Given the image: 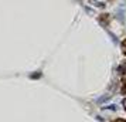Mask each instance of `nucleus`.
<instances>
[{"label":"nucleus","instance_id":"obj_1","mask_svg":"<svg viewBox=\"0 0 126 122\" xmlns=\"http://www.w3.org/2000/svg\"><path fill=\"white\" fill-rule=\"evenodd\" d=\"M120 50H122V52L126 55V40L122 41V47H120Z\"/></svg>","mask_w":126,"mask_h":122},{"label":"nucleus","instance_id":"obj_2","mask_svg":"<svg viewBox=\"0 0 126 122\" xmlns=\"http://www.w3.org/2000/svg\"><path fill=\"white\" fill-rule=\"evenodd\" d=\"M113 122H126L125 119H116V121H113Z\"/></svg>","mask_w":126,"mask_h":122},{"label":"nucleus","instance_id":"obj_3","mask_svg":"<svg viewBox=\"0 0 126 122\" xmlns=\"http://www.w3.org/2000/svg\"><path fill=\"white\" fill-rule=\"evenodd\" d=\"M123 106H125V109H126V99L123 101Z\"/></svg>","mask_w":126,"mask_h":122}]
</instances>
